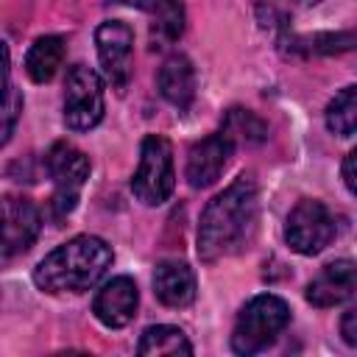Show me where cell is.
Listing matches in <instances>:
<instances>
[{"label": "cell", "mask_w": 357, "mask_h": 357, "mask_svg": "<svg viewBox=\"0 0 357 357\" xmlns=\"http://www.w3.org/2000/svg\"><path fill=\"white\" fill-rule=\"evenodd\" d=\"M137 304H139L137 284L128 276H114L112 282H106L98 290V296L92 301V312L103 326L120 329L134 318Z\"/></svg>", "instance_id": "11"}, {"label": "cell", "mask_w": 357, "mask_h": 357, "mask_svg": "<svg viewBox=\"0 0 357 357\" xmlns=\"http://www.w3.org/2000/svg\"><path fill=\"white\" fill-rule=\"evenodd\" d=\"M335 231L337 229H335L332 212L321 201H312V198L298 201L290 209L287 223H284V240H287V245L296 254H304V257H312V254L324 251L335 240Z\"/></svg>", "instance_id": "7"}, {"label": "cell", "mask_w": 357, "mask_h": 357, "mask_svg": "<svg viewBox=\"0 0 357 357\" xmlns=\"http://www.w3.org/2000/svg\"><path fill=\"white\" fill-rule=\"evenodd\" d=\"M176 184V170H173V148L165 137L148 134L139 148V165L131 178V192L148 204L159 206L170 198Z\"/></svg>", "instance_id": "4"}, {"label": "cell", "mask_w": 357, "mask_h": 357, "mask_svg": "<svg viewBox=\"0 0 357 357\" xmlns=\"http://www.w3.org/2000/svg\"><path fill=\"white\" fill-rule=\"evenodd\" d=\"M231 151H234V139L229 134H212L201 142H195L190 148V156H187V181L190 187L201 190V187H209L220 178V173L226 170L229 159H231Z\"/></svg>", "instance_id": "10"}, {"label": "cell", "mask_w": 357, "mask_h": 357, "mask_svg": "<svg viewBox=\"0 0 357 357\" xmlns=\"http://www.w3.org/2000/svg\"><path fill=\"white\" fill-rule=\"evenodd\" d=\"M257 223V184L251 176H237L223 192H218L198 223V257L215 262L243 248Z\"/></svg>", "instance_id": "1"}, {"label": "cell", "mask_w": 357, "mask_h": 357, "mask_svg": "<svg viewBox=\"0 0 357 357\" xmlns=\"http://www.w3.org/2000/svg\"><path fill=\"white\" fill-rule=\"evenodd\" d=\"M287 321H290V310L279 296H271V293L257 296L237 315V324L231 332V349L237 354H257L279 337Z\"/></svg>", "instance_id": "3"}, {"label": "cell", "mask_w": 357, "mask_h": 357, "mask_svg": "<svg viewBox=\"0 0 357 357\" xmlns=\"http://www.w3.org/2000/svg\"><path fill=\"white\" fill-rule=\"evenodd\" d=\"M159 92L167 103L187 109L195 98V70L184 53H173L159 67Z\"/></svg>", "instance_id": "14"}, {"label": "cell", "mask_w": 357, "mask_h": 357, "mask_svg": "<svg viewBox=\"0 0 357 357\" xmlns=\"http://www.w3.org/2000/svg\"><path fill=\"white\" fill-rule=\"evenodd\" d=\"M340 335L349 346H357V307H351L349 312H343L340 318Z\"/></svg>", "instance_id": "20"}, {"label": "cell", "mask_w": 357, "mask_h": 357, "mask_svg": "<svg viewBox=\"0 0 357 357\" xmlns=\"http://www.w3.org/2000/svg\"><path fill=\"white\" fill-rule=\"evenodd\" d=\"M112 265V248L95 234H78L53 248L36 268L33 282L45 293H84Z\"/></svg>", "instance_id": "2"}, {"label": "cell", "mask_w": 357, "mask_h": 357, "mask_svg": "<svg viewBox=\"0 0 357 357\" xmlns=\"http://www.w3.org/2000/svg\"><path fill=\"white\" fill-rule=\"evenodd\" d=\"M103 117V81L86 67L75 64L67 70L64 81V123L73 131H89Z\"/></svg>", "instance_id": "6"}, {"label": "cell", "mask_w": 357, "mask_h": 357, "mask_svg": "<svg viewBox=\"0 0 357 357\" xmlns=\"http://www.w3.org/2000/svg\"><path fill=\"white\" fill-rule=\"evenodd\" d=\"M326 128L337 137L357 134V86H343L324 112Z\"/></svg>", "instance_id": "18"}, {"label": "cell", "mask_w": 357, "mask_h": 357, "mask_svg": "<svg viewBox=\"0 0 357 357\" xmlns=\"http://www.w3.org/2000/svg\"><path fill=\"white\" fill-rule=\"evenodd\" d=\"M42 229V215L28 198H3V259H11L33 245Z\"/></svg>", "instance_id": "9"}, {"label": "cell", "mask_w": 357, "mask_h": 357, "mask_svg": "<svg viewBox=\"0 0 357 357\" xmlns=\"http://www.w3.org/2000/svg\"><path fill=\"white\" fill-rule=\"evenodd\" d=\"M181 33H184V6H181V0H156L153 3V22H151L153 47L173 45Z\"/></svg>", "instance_id": "17"}, {"label": "cell", "mask_w": 357, "mask_h": 357, "mask_svg": "<svg viewBox=\"0 0 357 357\" xmlns=\"http://www.w3.org/2000/svg\"><path fill=\"white\" fill-rule=\"evenodd\" d=\"M296 3H301V6H315V3H321V0H296Z\"/></svg>", "instance_id": "22"}, {"label": "cell", "mask_w": 357, "mask_h": 357, "mask_svg": "<svg viewBox=\"0 0 357 357\" xmlns=\"http://www.w3.org/2000/svg\"><path fill=\"white\" fill-rule=\"evenodd\" d=\"M343 181H346V187L357 195V148L343 159Z\"/></svg>", "instance_id": "21"}, {"label": "cell", "mask_w": 357, "mask_h": 357, "mask_svg": "<svg viewBox=\"0 0 357 357\" xmlns=\"http://www.w3.org/2000/svg\"><path fill=\"white\" fill-rule=\"evenodd\" d=\"M153 293L167 307H187L195 298V273L187 262L165 259L153 271Z\"/></svg>", "instance_id": "13"}, {"label": "cell", "mask_w": 357, "mask_h": 357, "mask_svg": "<svg viewBox=\"0 0 357 357\" xmlns=\"http://www.w3.org/2000/svg\"><path fill=\"white\" fill-rule=\"evenodd\" d=\"M137 351L142 357L148 354H156V357H178V354H192V346L187 340V335L178 329V326H167V324H159V326H148L139 337V346Z\"/></svg>", "instance_id": "16"}, {"label": "cell", "mask_w": 357, "mask_h": 357, "mask_svg": "<svg viewBox=\"0 0 357 357\" xmlns=\"http://www.w3.org/2000/svg\"><path fill=\"white\" fill-rule=\"evenodd\" d=\"M61 61H64V39L61 36H39L25 56V73L31 75V81L45 84L59 73Z\"/></svg>", "instance_id": "15"}, {"label": "cell", "mask_w": 357, "mask_h": 357, "mask_svg": "<svg viewBox=\"0 0 357 357\" xmlns=\"http://www.w3.org/2000/svg\"><path fill=\"white\" fill-rule=\"evenodd\" d=\"M47 173L53 178V215L64 218L75 209L81 187L89 178V159L70 142H56L45 156Z\"/></svg>", "instance_id": "5"}, {"label": "cell", "mask_w": 357, "mask_h": 357, "mask_svg": "<svg viewBox=\"0 0 357 357\" xmlns=\"http://www.w3.org/2000/svg\"><path fill=\"white\" fill-rule=\"evenodd\" d=\"M95 45H98V56H100V64H103L109 84L114 89H126L128 75H131L134 31L120 20L100 22L95 31Z\"/></svg>", "instance_id": "8"}, {"label": "cell", "mask_w": 357, "mask_h": 357, "mask_svg": "<svg viewBox=\"0 0 357 357\" xmlns=\"http://www.w3.org/2000/svg\"><path fill=\"white\" fill-rule=\"evenodd\" d=\"M357 290V265L351 259H335L307 284V301L312 307H335L351 298Z\"/></svg>", "instance_id": "12"}, {"label": "cell", "mask_w": 357, "mask_h": 357, "mask_svg": "<svg viewBox=\"0 0 357 357\" xmlns=\"http://www.w3.org/2000/svg\"><path fill=\"white\" fill-rule=\"evenodd\" d=\"M14 120H17V92H14V86H11V75H8V47H6V126H3V142L11 139Z\"/></svg>", "instance_id": "19"}]
</instances>
